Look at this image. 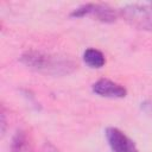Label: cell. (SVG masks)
Wrapping results in <instances>:
<instances>
[{"instance_id":"obj_1","label":"cell","mask_w":152,"mask_h":152,"mask_svg":"<svg viewBox=\"0 0 152 152\" xmlns=\"http://www.w3.org/2000/svg\"><path fill=\"white\" fill-rule=\"evenodd\" d=\"M20 62L36 72L55 77L70 75L77 69L75 61L66 56L37 50L24 52L20 57Z\"/></svg>"},{"instance_id":"obj_2","label":"cell","mask_w":152,"mask_h":152,"mask_svg":"<svg viewBox=\"0 0 152 152\" xmlns=\"http://www.w3.org/2000/svg\"><path fill=\"white\" fill-rule=\"evenodd\" d=\"M118 13L132 27L152 31V4H128L121 7Z\"/></svg>"},{"instance_id":"obj_3","label":"cell","mask_w":152,"mask_h":152,"mask_svg":"<svg viewBox=\"0 0 152 152\" xmlns=\"http://www.w3.org/2000/svg\"><path fill=\"white\" fill-rule=\"evenodd\" d=\"M118 15H119V13L114 8H112L104 4H84V5H81L80 7L75 8L70 13V17H72V18L90 17L95 20H99V21L106 23V24L114 23L116 20Z\"/></svg>"},{"instance_id":"obj_4","label":"cell","mask_w":152,"mask_h":152,"mask_svg":"<svg viewBox=\"0 0 152 152\" xmlns=\"http://www.w3.org/2000/svg\"><path fill=\"white\" fill-rule=\"evenodd\" d=\"M104 134L112 152H139L135 142L119 128L108 127Z\"/></svg>"},{"instance_id":"obj_5","label":"cell","mask_w":152,"mask_h":152,"mask_svg":"<svg viewBox=\"0 0 152 152\" xmlns=\"http://www.w3.org/2000/svg\"><path fill=\"white\" fill-rule=\"evenodd\" d=\"M91 90L99 96L109 99H122L127 95V90L124 86L108 78H100L96 81L91 86Z\"/></svg>"},{"instance_id":"obj_6","label":"cell","mask_w":152,"mask_h":152,"mask_svg":"<svg viewBox=\"0 0 152 152\" xmlns=\"http://www.w3.org/2000/svg\"><path fill=\"white\" fill-rule=\"evenodd\" d=\"M34 144L31 133L27 129H18L11 142V152H33Z\"/></svg>"},{"instance_id":"obj_7","label":"cell","mask_w":152,"mask_h":152,"mask_svg":"<svg viewBox=\"0 0 152 152\" xmlns=\"http://www.w3.org/2000/svg\"><path fill=\"white\" fill-rule=\"evenodd\" d=\"M83 61L89 68L93 69H100L106 64L104 55L95 48H89L83 52Z\"/></svg>"},{"instance_id":"obj_8","label":"cell","mask_w":152,"mask_h":152,"mask_svg":"<svg viewBox=\"0 0 152 152\" xmlns=\"http://www.w3.org/2000/svg\"><path fill=\"white\" fill-rule=\"evenodd\" d=\"M141 110L144 113H146L148 116L152 118V100H146L144 102H141Z\"/></svg>"},{"instance_id":"obj_9","label":"cell","mask_w":152,"mask_h":152,"mask_svg":"<svg viewBox=\"0 0 152 152\" xmlns=\"http://www.w3.org/2000/svg\"><path fill=\"white\" fill-rule=\"evenodd\" d=\"M5 131H6V115L2 109V112H1V134L2 135L5 134Z\"/></svg>"},{"instance_id":"obj_10","label":"cell","mask_w":152,"mask_h":152,"mask_svg":"<svg viewBox=\"0 0 152 152\" xmlns=\"http://www.w3.org/2000/svg\"><path fill=\"white\" fill-rule=\"evenodd\" d=\"M53 152H57V151H56V150H55V148H53Z\"/></svg>"}]
</instances>
